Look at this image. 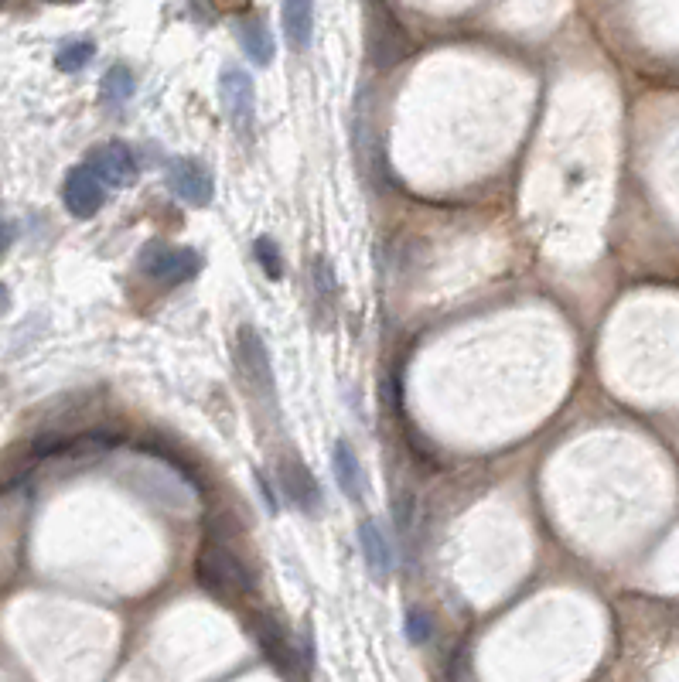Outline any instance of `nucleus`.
I'll return each instance as SVG.
<instances>
[{
    "instance_id": "nucleus-16",
    "label": "nucleus",
    "mask_w": 679,
    "mask_h": 682,
    "mask_svg": "<svg viewBox=\"0 0 679 682\" xmlns=\"http://www.w3.org/2000/svg\"><path fill=\"white\" fill-rule=\"evenodd\" d=\"M253 256H256V263L263 266V273H267L270 280L284 277V256H280V249H277V243H273L270 236L256 239V243H253Z\"/></svg>"
},
{
    "instance_id": "nucleus-5",
    "label": "nucleus",
    "mask_w": 679,
    "mask_h": 682,
    "mask_svg": "<svg viewBox=\"0 0 679 682\" xmlns=\"http://www.w3.org/2000/svg\"><path fill=\"white\" fill-rule=\"evenodd\" d=\"M236 359H239V369H243L246 382H250V389H256L260 396L273 399V369H270L267 345H263V338L256 335V328H250V324H243V328H239Z\"/></svg>"
},
{
    "instance_id": "nucleus-2",
    "label": "nucleus",
    "mask_w": 679,
    "mask_h": 682,
    "mask_svg": "<svg viewBox=\"0 0 679 682\" xmlns=\"http://www.w3.org/2000/svg\"><path fill=\"white\" fill-rule=\"evenodd\" d=\"M137 263L147 277L157 280V284H164V287L185 284V280H192L195 273L202 270V256H198L195 249L171 246V243H161V239H154V243H147L144 249H140Z\"/></svg>"
},
{
    "instance_id": "nucleus-11",
    "label": "nucleus",
    "mask_w": 679,
    "mask_h": 682,
    "mask_svg": "<svg viewBox=\"0 0 679 682\" xmlns=\"http://www.w3.org/2000/svg\"><path fill=\"white\" fill-rule=\"evenodd\" d=\"M359 546H362V556H366L369 577L376 580V584H386L389 573H393V550H389L383 529H379L372 519H366L359 526Z\"/></svg>"
},
{
    "instance_id": "nucleus-10",
    "label": "nucleus",
    "mask_w": 679,
    "mask_h": 682,
    "mask_svg": "<svg viewBox=\"0 0 679 682\" xmlns=\"http://www.w3.org/2000/svg\"><path fill=\"white\" fill-rule=\"evenodd\" d=\"M331 471H335V481L345 498L359 502L366 495V471H362L349 440H335V447H331Z\"/></svg>"
},
{
    "instance_id": "nucleus-9",
    "label": "nucleus",
    "mask_w": 679,
    "mask_h": 682,
    "mask_svg": "<svg viewBox=\"0 0 679 682\" xmlns=\"http://www.w3.org/2000/svg\"><path fill=\"white\" fill-rule=\"evenodd\" d=\"M253 635H256V645L263 648V655H267V662L273 665L277 672H284V676H291L294 672V648H291V638H287V631L277 625V618H270V614H253Z\"/></svg>"
},
{
    "instance_id": "nucleus-4",
    "label": "nucleus",
    "mask_w": 679,
    "mask_h": 682,
    "mask_svg": "<svg viewBox=\"0 0 679 682\" xmlns=\"http://www.w3.org/2000/svg\"><path fill=\"white\" fill-rule=\"evenodd\" d=\"M164 174H168V185L181 202L195 205V209H202V205L212 202L215 185H212L209 168H205L202 161H192V157H171Z\"/></svg>"
},
{
    "instance_id": "nucleus-20",
    "label": "nucleus",
    "mask_w": 679,
    "mask_h": 682,
    "mask_svg": "<svg viewBox=\"0 0 679 682\" xmlns=\"http://www.w3.org/2000/svg\"><path fill=\"white\" fill-rule=\"evenodd\" d=\"M7 304H11V297H7V287L4 284H0V311H4V307Z\"/></svg>"
},
{
    "instance_id": "nucleus-3",
    "label": "nucleus",
    "mask_w": 679,
    "mask_h": 682,
    "mask_svg": "<svg viewBox=\"0 0 679 682\" xmlns=\"http://www.w3.org/2000/svg\"><path fill=\"white\" fill-rule=\"evenodd\" d=\"M86 168L93 171L103 185H113V188H130L137 181V157L123 140H106V144L93 147Z\"/></svg>"
},
{
    "instance_id": "nucleus-13",
    "label": "nucleus",
    "mask_w": 679,
    "mask_h": 682,
    "mask_svg": "<svg viewBox=\"0 0 679 682\" xmlns=\"http://www.w3.org/2000/svg\"><path fill=\"white\" fill-rule=\"evenodd\" d=\"M236 38H239V48L246 52L253 65H270L273 58V35L267 28V21L263 18H243L236 28Z\"/></svg>"
},
{
    "instance_id": "nucleus-14",
    "label": "nucleus",
    "mask_w": 679,
    "mask_h": 682,
    "mask_svg": "<svg viewBox=\"0 0 679 682\" xmlns=\"http://www.w3.org/2000/svg\"><path fill=\"white\" fill-rule=\"evenodd\" d=\"M134 89H137V79L127 65H113V69L103 76V82H99V96H103V103H113V106L127 103V99L134 96Z\"/></svg>"
},
{
    "instance_id": "nucleus-19",
    "label": "nucleus",
    "mask_w": 679,
    "mask_h": 682,
    "mask_svg": "<svg viewBox=\"0 0 679 682\" xmlns=\"http://www.w3.org/2000/svg\"><path fill=\"white\" fill-rule=\"evenodd\" d=\"M219 11H246L250 7V0H212Z\"/></svg>"
},
{
    "instance_id": "nucleus-7",
    "label": "nucleus",
    "mask_w": 679,
    "mask_h": 682,
    "mask_svg": "<svg viewBox=\"0 0 679 682\" xmlns=\"http://www.w3.org/2000/svg\"><path fill=\"white\" fill-rule=\"evenodd\" d=\"M219 93H222V106H226L233 127L236 130H250L253 127V103H256L253 79L246 76L243 69L229 65V69L219 76Z\"/></svg>"
},
{
    "instance_id": "nucleus-18",
    "label": "nucleus",
    "mask_w": 679,
    "mask_h": 682,
    "mask_svg": "<svg viewBox=\"0 0 679 682\" xmlns=\"http://www.w3.org/2000/svg\"><path fill=\"white\" fill-rule=\"evenodd\" d=\"M11 239H14V226L4 219V215H0V256L7 253V246H11Z\"/></svg>"
},
{
    "instance_id": "nucleus-17",
    "label": "nucleus",
    "mask_w": 679,
    "mask_h": 682,
    "mask_svg": "<svg viewBox=\"0 0 679 682\" xmlns=\"http://www.w3.org/2000/svg\"><path fill=\"white\" fill-rule=\"evenodd\" d=\"M430 631H434V621H430L427 611H420V607H410L407 611V638L413 645H424L430 638Z\"/></svg>"
},
{
    "instance_id": "nucleus-6",
    "label": "nucleus",
    "mask_w": 679,
    "mask_h": 682,
    "mask_svg": "<svg viewBox=\"0 0 679 682\" xmlns=\"http://www.w3.org/2000/svg\"><path fill=\"white\" fill-rule=\"evenodd\" d=\"M62 198H65V209L76 215V219H93L106 202V188L86 164H79V168L65 174Z\"/></svg>"
},
{
    "instance_id": "nucleus-12",
    "label": "nucleus",
    "mask_w": 679,
    "mask_h": 682,
    "mask_svg": "<svg viewBox=\"0 0 679 682\" xmlns=\"http://www.w3.org/2000/svg\"><path fill=\"white\" fill-rule=\"evenodd\" d=\"M314 31V0H284V38L294 52L311 45Z\"/></svg>"
},
{
    "instance_id": "nucleus-15",
    "label": "nucleus",
    "mask_w": 679,
    "mask_h": 682,
    "mask_svg": "<svg viewBox=\"0 0 679 682\" xmlns=\"http://www.w3.org/2000/svg\"><path fill=\"white\" fill-rule=\"evenodd\" d=\"M93 55H96L93 41H69V45L59 48L55 65H59L62 72H79V69H86V65L93 62Z\"/></svg>"
},
{
    "instance_id": "nucleus-8",
    "label": "nucleus",
    "mask_w": 679,
    "mask_h": 682,
    "mask_svg": "<svg viewBox=\"0 0 679 682\" xmlns=\"http://www.w3.org/2000/svg\"><path fill=\"white\" fill-rule=\"evenodd\" d=\"M277 478H280V488H284V495L291 498L297 509L304 512H318L321 509V488L318 481H314V474L304 468L297 457H280L277 464Z\"/></svg>"
},
{
    "instance_id": "nucleus-1",
    "label": "nucleus",
    "mask_w": 679,
    "mask_h": 682,
    "mask_svg": "<svg viewBox=\"0 0 679 682\" xmlns=\"http://www.w3.org/2000/svg\"><path fill=\"white\" fill-rule=\"evenodd\" d=\"M195 577L215 597H243L253 590V577L246 563L222 543H205L195 563Z\"/></svg>"
}]
</instances>
